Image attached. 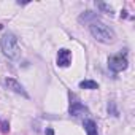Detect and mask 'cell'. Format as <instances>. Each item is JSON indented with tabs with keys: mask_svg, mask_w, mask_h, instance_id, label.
<instances>
[{
	"mask_svg": "<svg viewBox=\"0 0 135 135\" xmlns=\"http://www.w3.org/2000/svg\"><path fill=\"white\" fill-rule=\"evenodd\" d=\"M97 7H99L100 10L107 11L108 15H113V10H111V7H108V5H105V3H97Z\"/></svg>",
	"mask_w": 135,
	"mask_h": 135,
	"instance_id": "10",
	"label": "cell"
},
{
	"mask_svg": "<svg viewBox=\"0 0 135 135\" xmlns=\"http://www.w3.org/2000/svg\"><path fill=\"white\" fill-rule=\"evenodd\" d=\"M8 130H10V126H8L7 122H2V132H3V133H7Z\"/></svg>",
	"mask_w": 135,
	"mask_h": 135,
	"instance_id": "11",
	"label": "cell"
},
{
	"mask_svg": "<svg viewBox=\"0 0 135 135\" xmlns=\"http://www.w3.org/2000/svg\"><path fill=\"white\" fill-rule=\"evenodd\" d=\"M89 30H91L92 37H94L97 41H100V43H113L114 38H116L114 32H113L107 24H103V22H100V21L91 22V24H89Z\"/></svg>",
	"mask_w": 135,
	"mask_h": 135,
	"instance_id": "1",
	"label": "cell"
},
{
	"mask_svg": "<svg viewBox=\"0 0 135 135\" xmlns=\"http://www.w3.org/2000/svg\"><path fill=\"white\" fill-rule=\"evenodd\" d=\"M5 86H7L8 89H11L13 92H16V94H21L24 99H29V94L26 92V89L22 88V84H19L16 80H13V78H7V80H5Z\"/></svg>",
	"mask_w": 135,
	"mask_h": 135,
	"instance_id": "4",
	"label": "cell"
},
{
	"mask_svg": "<svg viewBox=\"0 0 135 135\" xmlns=\"http://www.w3.org/2000/svg\"><path fill=\"white\" fill-rule=\"evenodd\" d=\"M46 135H54V130H52L51 127H48V129H46Z\"/></svg>",
	"mask_w": 135,
	"mask_h": 135,
	"instance_id": "12",
	"label": "cell"
},
{
	"mask_svg": "<svg viewBox=\"0 0 135 135\" xmlns=\"http://www.w3.org/2000/svg\"><path fill=\"white\" fill-rule=\"evenodd\" d=\"M108 69L114 73H119L127 69V59L122 54H114L108 59Z\"/></svg>",
	"mask_w": 135,
	"mask_h": 135,
	"instance_id": "3",
	"label": "cell"
},
{
	"mask_svg": "<svg viewBox=\"0 0 135 135\" xmlns=\"http://www.w3.org/2000/svg\"><path fill=\"white\" fill-rule=\"evenodd\" d=\"M72 62V52L69 49H59L57 52V65L59 67H69Z\"/></svg>",
	"mask_w": 135,
	"mask_h": 135,
	"instance_id": "5",
	"label": "cell"
},
{
	"mask_svg": "<svg viewBox=\"0 0 135 135\" xmlns=\"http://www.w3.org/2000/svg\"><path fill=\"white\" fill-rule=\"evenodd\" d=\"M80 88H81V89H97L99 84H97L95 81H92V80H84V81L80 83Z\"/></svg>",
	"mask_w": 135,
	"mask_h": 135,
	"instance_id": "9",
	"label": "cell"
},
{
	"mask_svg": "<svg viewBox=\"0 0 135 135\" xmlns=\"http://www.w3.org/2000/svg\"><path fill=\"white\" fill-rule=\"evenodd\" d=\"M80 21L83 22H88V21H91V22H94V21H97V15L95 13H92V11H86L84 15H81L80 16Z\"/></svg>",
	"mask_w": 135,
	"mask_h": 135,
	"instance_id": "8",
	"label": "cell"
},
{
	"mask_svg": "<svg viewBox=\"0 0 135 135\" xmlns=\"http://www.w3.org/2000/svg\"><path fill=\"white\" fill-rule=\"evenodd\" d=\"M84 129H86L88 135H97V124L92 119H86L84 121Z\"/></svg>",
	"mask_w": 135,
	"mask_h": 135,
	"instance_id": "7",
	"label": "cell"
},
{
	"mask_svg": "<svg viewBox=\"0 0 135 135\" xmlns=\"http://www.w3.org/2000/svg\"><path fill=\"white\" fill-rule=\"evenodd\" d=\"M69 113L72 116H81V114H86L88 113V107L83 105L81 102H72L70 103V108H69Z\"/></svg>",
	"mask_w": 135,
	"mask_h": 135,
	"instance_id": "6",
	"label": "cell"
},
{
	"mask_svg": "<svg viewBox=\"0 0 135 135\" xmlns=\"http://www.w3.org/2000/svg\"><path fill=\"white\" fill-rule=\"evenodd\" d=\"M0 46H2L3 54L8 59H18L21 51H19V45H18V38L13 33H5L0 40Z\"/></svg>",
	"mask_w": 135,
	"mask_h": 135,
	"instance_id": "2",
	"label": "cell"
}]
</instances>
